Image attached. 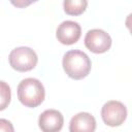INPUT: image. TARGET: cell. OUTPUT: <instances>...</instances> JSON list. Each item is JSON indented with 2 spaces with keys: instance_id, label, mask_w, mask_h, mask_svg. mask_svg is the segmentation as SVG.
I'll return each mask as SVG.
<instances>
[{
  "instance_id": "cell-9",
  "label": "cell",
  "mask_w": 132,
  "mask_h": 132,
  "mask_svg": "<svg viewBox=\"0 0 132 132\" xmlns=\"http://www.w3.org/2000/svg\"><path fill=\"white\" fill-rule=\"evenodd\" d=\"M88 5L86 0H65L63 2L64 11L69 15H79L81 14Z\"/></svg>"
},
{
  "instance_id": "cell-3",
  "label": "cell",
  "mask_w": 132,
  "mask_h": 132,
  "mask_svg": "<svg viewBox=\"0 0 132 132\" xmlns=\"http://www.w3.org/2000/svg\"><path fill=\"white\" fill-rule=\"evenodd\" d=\"M10 66L20 72L32 70L38 61L36 53L28 46H20L13 48L8 57Z\"/></svg>"
},
{
  "instance_id": "cell-4",
  "label": "cell",
  "mask_w": 132,
  "mask_h": 132,
  "mask_svg": "<svg viewBox=\"0 0 132 132\" xmlns=\"http://www.w3.org/2000/svg\"><path fill=\"white\" fill-rule=\"evenodd\" d=\"M101 118L107 126H121L127 118V108L121 101H107L101 108Z\"/></svg>"
},
{
  "instance_id": "cell-11",
  "label": "cell",
  "mask_w": 132,
  "mask_h": 132,
  "mask_svg": "<svg viewBox=\"0 0 132 132\" xmlns=\"http://www.w3.org/2000/svg\"><path fill=\"white\" fill-rule=\"evenodd\" d=\"M0 132H14L13 125L6 119H0Z\"/></svg>"
},
{
  "instance_id": "cell-7",
  "label": "cell",
  "mask_w": 132,
  "mask_h": 132,
  "mask_svg": "<svg viewBox=\"0 0 132 132\" xmlns=\"http://www.w3.org/2000/svg\"><path fill=\"white\" fill-rule=\"evenodd\" d=\"M64 118L57 109L44 110L38 119V125L42 132H59L63 128Z\"/></svg>"
},
{
  "instance_id": "cell-10",
  "label": "cell",
  "mask_w": 132,
  "mask_h": 132,
  "mask_svg": "<svg viewBox=\"0 0 132 132\" xmlns=\"http://www.w3.org/2000/svg\"><path fill=\"white\" fill-rule=\"evenodd\" d=\"M11 99V91L10 87L7 82L0 80V110H4L8 104L10 103Z\"/></svg>"
},
{
  "instance_id": "cell-2",
  "label": "cell",
  "mask_w": 132,
  "mask_h": 132,
  "mask_svg": "<svg viewBox=\"0 0 132 132\" xmlns=\"http://www.w3.org/2000/svg\"><path fill=\"white\" fill-rule=\"evenodd\" d=\"M44 96V87L37 78H25L18 86V98L20 102L27 107H37L43 102Z\"/></svg>"
},
{
  "instance_id": "cell-5",
  "label": "cell",
  "mask_w": 132,
  "mask_h": 132,
  "mask_svg": "<svg viewBox=\"0 0 132 132\" xmlns=\"http://www.w3.org/2000/svg\"><path fill=\"white\" fill-rule=\"evenodd\" d=\"M85 45L95 54H103L111 46L110 35L101 29L89 30L85 36Z\"/></svg>"
},
{
  "instance_id": "cell-8",
  "label": "cell",
  "mask_w": 132,
  "mask_h": 132,
  "mask_svg": "<svg viewBox=\"0 0 132 132\" xmlns=\"http://www.w3.org/2000/svg\"><path fill=\"white\" fill-rule=\"evenodd\" d=\"M95 129L96 120L89 112H78L69 123V132H94Z\"/></svg>"
},
{
  "instance_id": "cell-1",
  "label": "cell",
  "mask_w": 132,
  "mask_h": 132,
  "mask_svg": "<svg viewBox=\"0 0 132 132\" xmlns=\"http://www.w3.org/2000/svg\"><path fill=\"white\" fill-rule=\"evenodd\" d=\"M66 74L73 79H82L91 71V60L88 55L79 50L68 51L62 61Z\"/></svg>"
},
{
  "instance_id": "cell-6",
  "label": "cell",
  "mask_w": 132,
  "mask_h": 132,
  "mask_svg": "<svg viewBox=\"0 0 132 132\" xmlns=\"http://www.w3.org/2000/svg\"><path fill=\"white\" fill-rule=\"evenodd\" d=\"M81 34V28L78 23L74 21H64L62 22L56 31L57 39L65 45H71L75 43Z\"/></svg>"
}]
</instances>
